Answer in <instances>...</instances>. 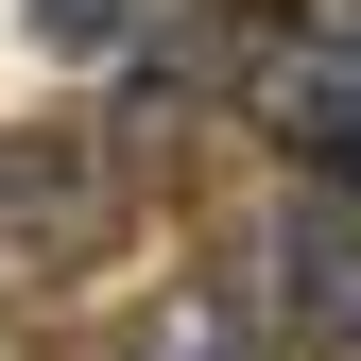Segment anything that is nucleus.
Listing matches in <instances>:
<instances>
[{
	"instance_id": "f257e3e1",
	"label": "nucleus",
	"mask_w": 361,
	"mask_h": 361,
	"mask_svg": "<svg viewBox=\"0 0 361 361\" xmlns=\"http://www.w3.org/2000/svg\"><path fill=\"white\" fill-rule=\"evenodd\" d=\"M224 293H241L276 344L344 361V344H361V190H310V172H276V190L241 207V241H224Z\"/></svg>"
},
{
	"instance_id": "f03ea898",
	"label": "nucleus",
	"mask_w": 361,
	"mask_h": 361,
	"mask_svg": "<svg viewBox=\"0 0 361 361\" xmlns=\"http://www.w3.org/2000/svg\"><path fill=\"white\" fill-rule=\"evenodd\" d=\"M258 138H276V172H310V190H361V52L344 35L258 69Z\"/></svg>"
},
{
	"instance_id": "7ed1b4c3",
	"label": "nucleus",
	"mask_w": 361,
	"mask_h": 361,
	"mask_svg": "<svg viewBox=\"0 0 361 361\" xmlns=\"http://www.w3.org/2000/svg\"><path fill=\"white\" fill-rule=\"evenodd\" d=\"M86 361H293V344L258 327V310L224 293V276H172V293H138V310H121V327L86 344Z\"/></svg>"
},
{
	"instance_id": "20e7f679",
	"label": "nucleus",
	"mask_w": 361,
	"mask_h": 361,
	"mask_svg": "<svg viewBox=\"0 0 361 361\" xmlns=\"http://www.w3.org/2000/svg\"><path fill=\"white\" fill-rule=\"evenodd\" d=\"M35 35H52V52H104V35H121V0H35Z\"/></svg>"
}]
</instances>
